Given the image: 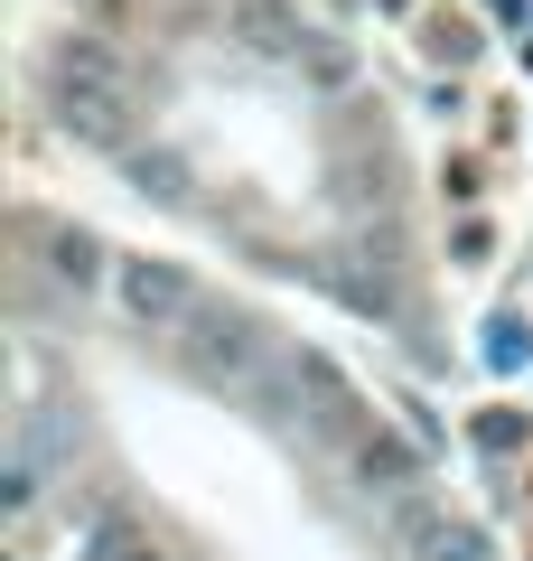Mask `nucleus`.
<instances>
[{
	"label": "nucleus",
	"instance_id": "2",
	"mask_svg": "<svg viewBox=\"0 0 533 561\" xmlns=\"http://www.w3.org/2000/svg\"><path fill=\"white\" fill-rule=\"evenodd\" d=\"M402 534H412V542H402L412 561H477V534L450 524V515H431V505H402Z\"/></svg>",
	"mask_w": 533,
	"mask_h": 561
},
{
	"label": "nucleus",
	"instance_id": "3",
	"mask_svg": "<svg viewBox=\"0 0 533 561\" xmlns=\"http://www.w3.org/2000/svg\"><path fill=\"white\" fill-rule=\"evenodd\" d=\"M84 561H169V542H150L140 524H103V534L84 542Z\"/></svg>",
	"mask_w": 533,
	"mask_h": 561
},
{
	"label": "nucleus",
	"instance_id": "1",
	"mask_svg": "<svg viewBox=\"0 0 533 561\" xmlns=\"http://www.w3.org/2000/svg\"><path fill=\"white\" fill-rule=\"evenodd\" d=\"M122 300L140 309V328H197V280H178V272H159V262H132L122 272Z\"/></svg>",
	"mask_w": 533,
	"mask_h": 561
}]
</instances>
